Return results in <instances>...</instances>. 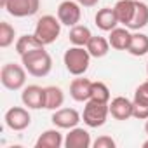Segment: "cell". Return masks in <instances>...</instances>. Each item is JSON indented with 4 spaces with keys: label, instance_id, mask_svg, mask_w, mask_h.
I'll list each match as a JSON object with an SVG mask.
<instances>
[{
    "label": "cell",
    "instance_id": "6da1fadb",
    "mask_svg": "<svg viewBox=\"0 0 148 148\" xmlns=\"http://www.w3.org/2000/svg\"><path fill=\"white\" fill-rule=\"evenodd\" d=\"M21 64L26 68V71L32 77L42 79L47 77L52 70V58L45 51V47H38L35 51H30L21 56Z\"/></svg>",
    "mask_w": 148,
    "mask_h": 148
},
{
    "label": "cell",
    "instance_id": "7a4b0ae2",
    "mask_svg": "<svg viewBox=\"0 0 148 148\" xmlns=\"http://www.w3.org/2000/svg\"><path fill=\"white\" fill-rule=\"evenodd\" d=\"M91 54L87 51V47H80V45H71L64 56H63V63L68 70V73L75 77H80L89 70V64H91Z\"/></svg>",
    "mask_w": 148,
    "mask_h": 148
},
{
    "label": "cell",
    "instance_id": "3957f363",
    "mask_svg": "<svg viewBox=\"0 0 148 148\" xmlns=\"http://www.w3.org/2000/svg\"><path fill=\"white\" fill-rule=\"evenodd\" d=\"M33 35L44 44V45H51L58 40V37L61 35V21L56 16L45 14L42 16L37 25H35V32Z\"/></svg>",
    "mask_w": 148,
    "mask_h": 148
},
{
    "label": "cell",
    "instance_id": "277c9868",
    "mask_svg": "<svg viewBox=\"0 0 148 148\" xmlns=\"http://www.w3.org/2000/svg\"><path fill=\"white\" fill-rule=\"evenodd\" d=\"M26 68L16 63H5L0 70V82L9 91H21L26 84Z\"/></svg>",
    "mask_w": 148,
    "mask_h": 148
},
{
    "label": "cell",
    "instance_id": "5b68a950",
    "mask_svg": "<svg viewBox=\"0 0 148 148\" xmlns=\"http://www.w3.org/2000/svg\"><path fill=\"white\" fill-rule=\"evenodd\" d=\"M108 115H110V105L108 103H101V101H94V99L86 101L82 119H84V124L87 127L98 129V127L105 125Z\"/></svg>",
    "mask_w": 148,
    "mask_h": 148
},
{
    "label": "cell",
    "instance_id": "8992f818",
    "mask_svg": "<svg viewBox=\"0 0 148 148\" xmlns=\"http://www.w3.org/2000/svg\"><path fill=\"white\" fill-rule=\"evenodd\" d=\"M82 18V5L77 0H63L58 5V19L64 26H75L80 23Z\"/></svg>",
    "mask_w": 148,
    "mask_h": 148
},
{
    "label": "cell",
    "instance_id": "52a82bcc",
    "mask_svg": "<svg viewBox=\"0 0 148 148\" xmlns=\"http://www.w3.org/2000/svg\"><path fill=\"white\" fill-rule=\"evenodd\" d=\"M5 125L11 131H25L30 124H32V115L28 112V108L23 106H12L5 112L4 115Z\"/></svg>",
    "mask_w": 148,
    "mask_h": 148
},
{
    "label": "cell",
    "instance_id": "ba28073f",
    "mask_svg": "<svg viewBox=\"0 0 148 148\" xmlns=\"http://www.w3.org/2000/svg\"><path fill=\"white\" fill-rule=\"evenodd\" d=\"M4 9L14 18H30L38 12L40 0H7Z\"/></svg>",
    "mask_w": 148,
    "mask_h": 148
},
{
    "label": "cell",
    "instance_id": "9c48e42d",
    "mask_svg": "<svg viewBox=\"0 0 148 148\" xmlns=\"http://www.w3.org/2000/svg\"><path fill=\"white\" fill-rule=\"evenodd\" d=\"M21 101L28 110L45 108V87H40V86H35V84L23 87Z\"/></svg>",
    "mask_w": 148,
    "mask_h": 148
},
{
    "label": "cell",
    "instance_id": "30bf717a",
    "mask_svg": "<svg viewBox=\"0 0 148 148\" xmlns=\"http://www.w3.org/2000/svg\"><path fill=\"white\" fill-rule=\"evenodd\" d=\"M51 120L58 129H73L82 120V115L75 108H59V110H54Z\"/></svg>",
    "mask_w": 148,
    "mask_h": 148
},
{
    "label": "cell",
    "instance_id": "8fae6325",
    "mask_svg": "<svg viewBox=\"0 0 148 148\" xmlns=\"http://www.w3.org/2000/svg\"><path fill=\"white\" fill-rule=\"evenodd\" d=\"M92 145L91 134L84 127H73L68 129V134L64 136V146L66 148H89Z\"/></svg>",
    "mask_w": 148,
    "mask_h": 148
},
{
    "label": "cell",
    "instance_id": "7c38bea8",
    "mask_svg": "<svg viewBox=\"0 0 148 148\" xmlns=\"http://www.w3.org/2000/svg\"><path fill=\"white\" fill-rule=\"evenodd\" d=\"M91 87H92V82L80 75L79 79L71 80V84H70V96L75 101H79V103H86V101L91 99Z\"/></svg>",
    "mask_w": 148,
    "mask_h": 148
},
{
    "label": "cell",
    "instance_id": "4fadbf2b",
    "mask_svg": "<svg viewBox=\"0 0 148 148\" xmlns=\"http://www.w3.org/2000/svg\"><path fill=\"white\" fill-rule=\"evenodd\" d=\"M108 105H110V115L115 120H127L132 117V101L131 99L119 96V98H113Z\"/></svg>",
    "mask_w": 148,
    "mask_h": 148
},
{
    "label": "cell",
    "instance_id": "5bb4252c",
    "mask_svg": "<svg viewBox=\"0 0 148 148\" xmlns=\"http://www.w3.org/2000/svg\"><path fill=\"white\" fill-rule=\"evenodd\" d=\"M94 23L101 32H112L113 28H117L119 25V18L115 14L113 7H103L96 12L94 16Z\"/></svg>",
    "mask_w": 148,
    "mask_h": 148
},
{
    "label": "cell",
    "instance_id": "9a60e30c",
    "mask_svg": "<svg viewBox=\"0 0 148 148\" xmlns=\"http://www.w3.org/2000/svg\"><path fill=\"white\" fill-rule=\"evenodd\" d=\"M64 145V139H63V134L59 132V129H47L44 131L37 143H35V148H61Z\"/></svg>",
    "mask_w": 148,
    "mask_h": 148
},
{
    "label": "cell",
    "instance_id": "2e32d148",
    "mask_svg": "<svg viewBox=\"0 0 148 148\" xmlns=\"http://www.w3.org/2000/svg\"><path fill=\"white\" fill-rule=\"evenodd\" d=\"M131 32L129 28H113L110 32V37H108V42L113 49L117 51H127L129 49V44H131Z\"/></svg>",
    "mask_w": 148,
    "mask_h": 148
},
{
    "label": "cell",
    "instance_id": "e0dca14e",
    "mask_svg": "<svg viewBox=\"0 0 148 148\" xmlns=\"http://www.w3.org/2000/svg\"><path fill=\"white\" fill-rule=\"evenodd\" d=\"M132 117L138 120L148 119V94L139 91L138 87L134 91V99H132Z\"/></svg>",
    "mask_w": 148,
    "mask_h": 148
},
{
    "label": "cell",
    "instance_id": "ac0fdd59",
    "mask_svg": "<svg viewBox=\"0 0 148 148\" xmlns=\"http://www.w3.org/2000/svg\"><path fill=\"white\" fill-rule=\"evenodd\" d=\"M113 9H115V14L119 18V23L127 26L134 16V11H136V0H119Z\"/></svg>",
    "mask_w": 148,
    "mask_h": 148
},
{
    "label": "cell",
    "instance_id": "d6986e66",
    "mask_svg": "<svg viewBox=\"0 0 148 148\" xmlns=\"http://www.w3.org/2000/svg\"><path fill=\"white\" fill-rule=\"evenodd\" d=\"M64 103V92L58 86H47L45 87V110H59Z\"/></svg>",
    "mask_w": 148,
    "mask_h": 148
},
{
    "label": "cell",
    "instance_id": "ffe728a7",
    "mask_svg": "<svg viewBox=\"0 0 148 148\" xmlns=\"http://www.w3.org/2000/svg\"><path fill=\"white\" fill-rule=\"evenodd\" d=\"M146 25H148V5H146L145 2H139V0H136V11H134V16H132L131 23H129L125 28L139 32V30L145 28Z\"/></svg>",
    "mask_w": 148,
    "mask_h": 148
},
{
    "label": "cell",
    "instance_id": "44dd1931",
    "mask_svg": "<svg viewBox=\"0 0 148 148\" xmlns=\"http://www.w3.org/2000/svg\"><path fill=\"white\" fill-rule=\"evenodd\" d=\"M87 51L92 58H105L110 51V42L105 38V37H99V35H92L91 40L87 42Z\"/></svg>",
    "mask_w": 148,
    "mask_h": 148
},
{
    "label": "cell",
    "instance_id": "7402d4cb",
    "mask_svg": "<svg viewBox=\"0 0 148 148\" xmlns=\"http://www.w3.org/2000/svg\"><path fill=\"white\" fill-rule=\"evenodd\" d=\"M127 52L132 54V56H145V54H148V35H145L141 32L132 33Z\"/></svg>",
    "mask_w": 148,
    "mask_h": 148
},
{
    "label": "cell",
    "instance_id": "603a6c76",
    "mask_svg": "<svg viewBox=\"0 0 148 148\" xmlns=\"http://www.w3.org/2000/svg\"><path fill=\"white\" fill-rule=\"evenodd\" d=\"M91 37H92L91 30H89L87 26H84V25H75V26H71L70 35H68V38H70V42H71L73 45H80V47H86L87 42L91 40Z\"/></svg>",
    "mask_w": 148,
    "mask_h": 148
},
{
    "label": "cell",
    "instance_id": "cb8c5ba5",
    "mask_svg": "<svg viewBox=\"0 0 148 148\" xmlns=\"http://www.w3.org/2000/svg\"><path fill=\"white\" fill-rule=\"evenodd\" d=\"M38 47H45L35 35H21L18 40H16V52L19 56L30 52V51H35Z\"/></svg>",
    "mask_w": 148,
    "mask_h": 148
},
{
    "label": "cell",
    "instance_id": "d4e9b609",
    "mask_svg": "<svg viewBox=\"0 0 148 148\" xmlns=\"http://www.w3.org/2000/svg\"><path fill=\"white\" fill-rule=\"evenodd\" d=\"M14 37H16V30L11 23L7 21L0 23V47L7 49L11 44H14Z\"/></svg>",
    "mask_w": 148,
    "mask_h": 148
},
{
    "label": "cell",
    "instance_id": "484cf974",
    "mask_svg": "<svg viewBox=\"0 0 148 148\" xmlns=\"http://www.w3.org/2000/svg\"><path fill=\"white\" fill-rule=\"evenodd\" d=\"M91 99L101 101V103H110V89H108V86L105 82H92Z\"/></svg>",
    "mask_w": 148,
    "mask_h": 148
},
{
    "label": "cell",
    "instance_id": "4316f807",
    "mask_svg": "<svg viewBox=\"0 0 148 148\" xmlns=\"http://www.w3.org/2000/svg\"><path fill=\"white\" fill-rule=\"evenodd\" d=\"M92 146H94V148H115L117 143H115V139L110 138V136H99V138L92 143Z\"/></svg>",
    "mask_w": 148,
    "mask_h": 148
},
{
    "label": "cell",
    "instance_id": "83f0119b",
    "mask_svg": "<svg viewBox=\"0 0 148 148\" xmlns=\"http://www.w3.org/2000/svg\"><path fill=\"white\" fill-rule=\"evenodd\" d=\"M77 2H79L82 7H94V5H98L99 0H77Z\"/></svg>",
    "mask_w": 148,
    "mask_h": 148
},
{
    "label": "cell",
    "instance_id": "f1b7e54d",
    "mask_svg": "<svg viewBox=\"0 0 148 148\" xmlns=\"http://www.w3.org/2000/svg\"><path fill=\"white\" fill-rule=\"evenodd\" d=\"M145 132L148 134V119H146V122H145Z\"/></svg>",
    "mask_w": 148,
    "mask_h": 148
},
{
    "label": "cell",
    "instance_id": "f546056e",
    "mask_svg": "<svg viewBox=\"0 0 148 148\" xmlns=\"http://www.w3.org/2000/svg\"><path fill=\"white\" fill-rule=\"evenodd\" d=\"M5 4H7V0H0V5L2 7H5Z\"/></svg>",
    "mask_w": 148,
    "mask_h": 148
},
{
    "label": "cell",
    "instance_id": "4dcf8cb0",
    "mask_svg": "<svg viewBox=\"0 0 148 148\" xmlns=\"http://www.w3.org/2000/svg\"><path fill=\"white\" fill-rule=\"evenodd\" d=\"M143 148H148V139H146V141L143 143Z\"/></svg>",
    "mask_w": 148,
    "mask_h": 148
},
{
    "label": "cell",
    "instance_id": "1f68e13d",
    "mask_svg": "<svg viewBox=\"0 0 148 148\" xmlns=\"http://www.w3.org/2000/svg\"><path fill=\"white\" fill-rule=\"evenodd\" d=\"M146 73H148V64H146Z\"/></svg>",
    "mask_w": 148,
    "mask_h": 148
}]
</instances>
